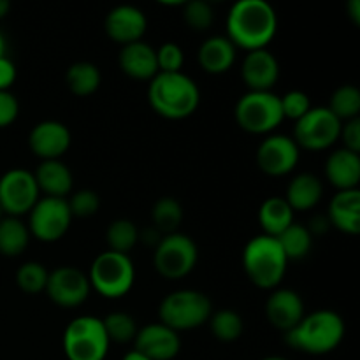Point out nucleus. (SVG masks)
Returning a JSON list of instances; mask_svg holds the SVG:
<instances>
[{
  "label": "nucleus",
  "mask_w": 360,
  "mask_h": 360,
  "mask_svg": "<svg viewBox=\"0 0 360 360\" xmlns=\"http://www.w3.org/2000/svg\"><path fill=\"white\" fill-rule=\"evenodd\" d=\"M278 30V14L267 0H239L227 14V39L255 51L267 48Z\"/></svg>",
  "instance_id": "obj_1"
},
{
  "label": "nucleus",
  "mask_w": 360,
  "mask_h": 360,
  "mask_svg": "<svg viewBox=\"0 0 360 360\" xmlns=\"http://www.w3.org/2000/svg\"><path fill=\"white\" fill-rule=\"evenodd\" d=\"M148 102L164 118L183 120L199 108L200 91L185 72H158L148 86Z\"/></svg>",
  "instance_id": "obj_2"
},
{
  "label": "nucleus",
  "mask_w": 360,
  "mask_h": 360,
  "mask_svg": "<svg viewBox=\"0 0 360 360\" xmlns=\"http://www.w3.org/2000/svg\"><path fill=\"white\" fill-rule=\"evenodd\" d=\"M343 319L333 309H319L304 315V319L285 334V341L292 348L308 355H326L336 350L345 338Z\"/></svg>",
  "instance_id": "obj_3"
},
{
  "label": "nucleus",
  "mask_w": 360,
  "mask_h": 360,
  "mask_svg": "<svg viewBox=\"0 0 360 360\" xmlns=\"http://www.w3.org/2000/svg\"><path fill=\"white\" fill-rule=\"evenodd\" d=\"M243 269L255 287L274 290L283 281L288 260L276 238L259 234L243 250Z\"/></svg>",
  "instance_id": "obj_4"
},
{
  "label": "nucleus",
  "mask_w": 360,
  "mask_h": 360,
  "mask_svg": "<svg viewBox=\"0 0 360 360\" xmlns=\"http://www.w3.org/2000/svg\"><path fill=\"white\" fill-rule=\"evenodd\" d=\"M211 313H213V304L210 297L204 292L192 290V288L171 292L162 299L158 306L160 323L176 333L199 329L210 320Z\"/></svg>",
  "instance_id": "obj_5"
},
{
  "label": "nucleus",
  "mask_w": 360,
  "mask_h": 360,
  "mask_svg": "<svg viewBox=\"0 0 360 360\" xmlns=\"http://www.w3.org/2000/svg\"><path fill=\"white\" fill-rule=\"evenodd\" d=\"M86 276L90 287L102 297L120 299L132 290L136 267L129 255L108 250L95 257Z\"/></svg>",
  "instance_id": "obj_6"
},
{
  "label": "nucleus",
  "mask_w": 360,
  "mask_h": 360,
  "mask_svg": "<svg viewBox=\"0 0 360 360\" xmlns=\"http://www.w3.org/2000/svg\"><path fill=\"white\" fill-rule=\"evenodd\" d=\"M62 345L67 360H104L111 341L102 326V319L81 315L67 323Z\"/></svg>",
  "instance_id": "obj_7"
},
{
  "label": "nucleus",
  "mask_w": 360,
  "mask_h": 360,
  "mask_svg": "<svg viewBox=\"0 0 360 360\" xmlns=\"http://www.w3.org/2000/svg\"><path fill=\"white\" fill-rule=\"evenodd\" d=\"M238 125L250 134H269L283 122L280 97L273 91H246L234 109Z\"/></svg>",
  "instance_id": "obj_8"
},
{
  "label": "nucleus",
  "mask_w": 360,
  "mask_h": 360,
  "mask_svg": "<svg viewBox=\"0 0 360 360\" xmlns=\"http://www.w3.org/2000/svg\"><path fill=\"white\" fill-rule=\"evenodd\" d=\"M199 250L195 241L183 232L164 236L153 253V266L167 280L185 278L195 269Z\"/></svg>",
  "instance_id": "obj_9"
},
{
  "label": "nucleus",
  "mask_w": 360,
  "mask_h": 360,
  "mask_svg": "<svg viewBox=\"0 0 360 360\" xmlns=\"http://www.w3.org/2000/svg\"><path fill=\"white\" fill-rule=\"evenodd\" d=\"M72 221L67 199L60 197H39L28 213L30 236L42 243H55L67 234Z\"/></svg>",
  "instance_id": "obj_10"
},
{
  "label": "nucleus",
  "mask_w": 360,
  "mask_h": 360,
  "mask_svg": "<svg viewBox=\"0 0 360 360\" xmlns=\"http://www.w3.org/2000/svg\"><path fill=\"white\" fill-rule=\"evenodd\" d=\"M341 122L329 108H311L295 122L294 137L299 148L309 151L327 150L340 139Z\"/></svg>",
  "instance_id": "obj_11"
},
{
  "label": "nucleus",
  "mask_w": 360,
  "mask_h": 360,
  "mask_svg": "<svg viewBox=\"0 0 360 360\" xmlns=\"http://www.w3.org/2000/svg\"><path fill=\"white\" fill-rule=\"evenodd\" d=\"M39 186L34 172L27 169H9L0 178V207L6 217H16L30 213L39 200Z\"/></svg>",
  "instance_id": "obj_12"
},
{
  "label": "nucleus",
  "mask_w": 360,
  "mask_h": 360,
  "mask_svg": "<svg viewBox=\"0 0 360 360\" xmlns=\"http://www.w3.org/2000/svg\"><path fill=\"white\" fill-rule=\"evenodd\" d=\"M301 148L285 134H271L257 148V165L267 176H287L297 167Z\"/></svg>",
  "instance_id": "obj_13"
},
{
  "label": "nucleus",
  "mask_w": 360,
  "mask_h": 360,
  "mask_svg": "<svg viewBox=\"0 0 360 360\" xmlns=\"http://www.w3.org/2000/svg\"><path fill=\"white\" fill-rule=\"evenodd\" d=\"M44 292L55 304L76 308L86 301L91 287L83 271L74 266H60L49 273Z\"/></svg>",
  "instance_id": "obj_14"
},
{
  "label": "nucleus",
  "mask_w": 360,
  "mask_h": 360,
  "mask_svg": "<svg viewBox=\"0 0 360 360\" xmlns=\"http://www.w3.org/2000/svg\"><path fill=\"white\" fill-rule=\"evenodd\" d=\"M70 130L65 123L56 120H44L34 125L28 134V146L32 153L42 160H60L70 146Z\"/></svg>",
  "instance_id": "obj_15"
},
{
  "label": "nucleus",
  "mask_w": 360,
  "mask_h": 360,
  "mask_svg": "<svg viewBox=\"0 0 360 360\" xmlns=\"http://www.w3.org/2000/svg\"><path fill=\"white\" fill-rule=\"evenodd\" d=\"M134 345L139 354L150 360H172L181 350V340L176 330L169 329L164 323H150L137 330Z\"/></svg>",
  "instance_id": "obj_16"
},
{
  "label": "nucleus",
  "mask_w": 360,
  "mask_h": 360,
  "mask_svg": "<svg viewBox=\"0 0 360 360\" xmlns=\"http://www.w3.org/2000/svg\"><path fill=\"white\" fill-rule=\"evenodd\" d=\"M104 28L105 34L112 41L125 46L130 42L143 41V35L146 34L148 28V18L139 7L122 4L109 11L104 21Z\"/></svg>",
  "instance_id": "obj_17"
},
{
  "label": "nucleus",
  "mask_w": 360,
  "mask_h": 360,
  "mask_svg": "<svg viewBox=\"0 0 360 360\" xmlns=\"http://www.w3.org/2000/svg\"><path fill=\"white\" fill-rule=\"evenodd\" d=\"M304 301L290 288H274L266 302V316L274 329L290 333L304 319Z\"/></svg>",
  "instance_id": "obj_18"
},
{
  "label": "nucleus",
  "mask_w": 360,
  "mask_h": 360,
  "mask_svg": "<svg viewBox=\"0 0 360 360\" xmlns=\"http://www.w3.org/2000/svg\"><path fill=\"white\" fill-rule=\"evenodd\" d=\"M241 77L250 91H271L280 77V63L267 48L248 51L243 60Z\"/></svg>",
  "instance_id": "obj_19"
},
{
  "label": "nucleus",
  "mask_w": 360,
  "mask_h": 360,
  "mask_svg": "<svg viewBox=\"0 0 360 360\" xmlns=\"http://www.w3.org/2000/svg\"><path fill=\"white\" fill-rule=\"evenodd\" d=\"M120 69L132 79L151 81L158 74L157 49L144 41L122 46L118 55Z\"/></svg>",
  "instance_id": "obj_20"
},
{
  "label": "nucleus",
  "mask_w": 360,
  "mask_h": 360,
  "mask_svg": "<svg viewBox=\"0 0 360 360\" xmlns=\"http://www.w3.org/2000/svg\"><path fill=\"white\" fill-rule=\"evenodd\" d=\"M330 227L345 234L357 236L360 232V190H341L333 197L327 211Z\"/></svg>",
  "instance_id": "obj_21"
},
{
  "label": "nucleus",
  "mask_w": 360,
  "mask_h": 360,
  "mask_svg": "<svg viewBox=\"0 0 360 360\" xmlns=\"http://www.w3.org/2000/svg\"><path fill=\"white\" fill-rule=\"evenodd\" d=\"M326 178L338 192L359 188L360 155L345 148L333 151L326 160Z\"/></svg>",
  "instance_id": "obj_22"
},
{
  "label": "nucleus",
  "mask_w": 360,
  "mask_h": 360,
  "mask_svg": "<svg viewBox=\"0 0 360 360\" xmlns=\"http://www.w3.org/2000/svg\"><path fill=\"white\" fill-rule=\"evenodd\" d=\"M197 60L206 72L224 74L234 65L236 46L229 41L227 35H213L200 44Z\"/></svg>",
  "instance_id": "obj_23"
},
{
  "label": "nucleus",
  "mask_w": 360,
  "mask_h": 360,
  "mask_svg": "<svg viewBox=\"0 0 360 360\" xmlns=\"http://www.w3.org/2000/svg\"><path fill=\"white\" fill-rule=\"evenodd\" d=\"M34 178L37 181L39 192L42 190L46 197L65 199L74 185L72 172H70L69 165L63 164L62 160H42L37 171L34 172Z\"/></svg>",
  "instance_id": "obj_24"
},
{
  "label": "nucleus",
  "mask_w": 360,
  "mask_h": 360,
  "mask_svg": "<svg viewBox=\"0 0 360 360\" xmlns=\"http://www.w3.org/2000/svg\"><path fill=\"white\" fill-rule=\"evenodd\" d=\"M322 195V181L311 172H301L288 183L285 200L294 211H308L320 202Z\"/></svg>",
  "instance_id": "obj_25"
},
{
  "label": "nucleus",
  "mask_w": 360,
  "mask_h": 360,
  "mask_svg": "<svg viewBox=\"0 0 360 360\" xmlns=\"http://www.w3.org/2000/svg\"><path fill=\"white\" fill-rule=\"evenodd\" d=\"M259 224L264 231L262 234L278 238L294 224V210L288 206L285 197H269L259 207Z\"/></svg>",
  "instance_id": "obj_26"
},
{
  "label": "nucleus",
  "mask_w": 360,
  "mask_h": 360,
  "mask_svg": "<svg viewBox=\"0 0 360 360\" xmlns=\"http://www.w3.org/2000/svg\"><path fill=\"white\" fill-rule=\"evenodd\" d=\"M30 243V231L27 224L16 217H4L0 221V255L18 257Z\"/></svg>",
  "instance_id": "obj_27"
},
{
  "label": "nucleus",
  "mask_w": 360,
  "mask_h": 360,
  "mask_svg": "<svg viewBox=\"0 0 360 360\" xmlns=\"http://www.w3.org/2000/svg\"><path fill=\"white\" fill-rule=\"evenodd\" d=\"M65 83L74 95L88 97L98 90L102 83V74L95 63L76 62L67 69Z\"/></svg>",
  "instance_id": "obj_28"
},
{
  "label": "nucleus",
  "mask_w": 360,
  "mask_h": 360,
  "mask_svg": "<svg viewBox=\"0 0 360 360\" xmlns=\"http://www.w3.org/2000/svg\"><path fill=\"white\" fill-rule=\"evenodd\" d=\"M278 243H280L281 250H283L287 260H301L308 257L313 246V236L309 234L308 227L302 224H292L290 227L285 229L280 236H278Z\"/></svg>",
  "instance_id": "obj_29"
},
{
  "label": "nucleus",
  "mask_w": 360,
  "mask_h": 360,
  "mask_svg": "<svg viewBox=\"0 0 360 360\" xmlns=\"http://www.w3.org/2000/svg\"><path fill=\"white\" fill-rule=\"evenodd\" d=\"M151 221L162 236L179 232L178 229L183 221V207L179 200L174 197H160L151 210Z\"/></svg>",
  "instance_id": "obj_30"
},
{
  "label": "nucleus",
  "mask_w": 360,
  "mask_h": 360,
  "mask_svg": "<svg viewBox=\"0 0 360 360\" xmlns=\"http://www.w3.org/2000/svg\"><path fill=\"white\" fill-rule=\"evenodd\" d=\"M207 323H210L211 334L221 343H234L243 336V330H245V322L234 309L213 311Z\"/></svg>",
  "instance_id": "obj_31"
},
{
  "label": "nucleus",
  "mask_w": 360,
  "mask_h": 360,
  "mask_svg": "<svg viewBox=\"0 0 360 360\" xmlns=\"http://www.w3.org/2000/svg\"><path fill=\"white\" fill-rule=\"evenodd\" d=\"M105 241H108L111 252L129 255L130 250L139 243V229L132 220L118 218L109 224L108 231H105Z\"/></svg>",
  "instance_id": "obj_32"
},
{
  "label": "nucleus",
  "mask_w": 360,
  "mask_h": 360,
  "mask_svg": "<svg viewBox=\"0 0 360 360\" xmlns=\"http://www.w3.org/2000/svg\"><path fill=\"white\" fill-rule=\"evenodd\" d=\"M329 111L340 120L341 123L348 120L359 118L360 112V90L354 84H343L336 88L334 94L330 95Z\"/></svg>",
  "instance_id": "obj_33"
},
{
  "label": "nucleus",
  "mask_w": 360,
  "mask_h": 360,
  "mask_svg": "<svg viewBox=\"0 0 360 360\" xmlns=\"http://www.w3.org/2000/svg\"><path fill=\"white\" fill-rule=\"evenodd\" d=\"M102 326L109 341H115V343H130L136 340V334L139 330L136 319L125 311L109 313L105 319H102Z\"/></svg>",
  "instance_id": "obj_34"
},
{
  "label": "nucleus",
  "mask_w": 360,
  "mask_h": 360,
  "mask_svg": "<svg viewBox=\"0 0 360 360\" xmlns=\"http://www.w3.org/2000/svg\"><path fill=\"white\" fill-rule=\"evenodd\" d=\"M49 271L39 262H25L16 271V285L25 294H39L46 290Z\"/></svg>",
  "instance_id": "obj_35"
},
{
  "label": "nucleus",
  "mask_w": 360,
  "mask_h": 360,
  "mask_svg": "<svg viewBox=\"0 0 360 360\" xmlns=\"http://www.w3.org/2000/svg\"><path fill=\"white\" fill-rule=\"evenodd\" d=\"M183 18L190 28L202 32L213 25L214 11L206 0H190V2L183 4Z\"/></svg>",
  "instance_id": "obj_36"
},
{
  "label": "nucleus",
  "mask_w": 360,
  "mask_h": 360,
  "mask_svg": "<svg viewBox=\"0 0 360 360\" xmlns=\"http://www.w3.org/2000/svg\"><path fill=\"white\" fill-rule=\"evenodd\" d=\"M67 204H69L72 218H90L94 217L98 211V207H101V199H98L97 192L84 188L74 193V195L67 200Z\"/></svg>",
  "instance_id": "obj_37"
},
{
  "label": "nucleus",
  "mask_w": 360,
  "mask_h": 360,
  "mask_svg": "<svg viewBox=\"0 0 360 360\" xmlns=\"http://www.w3.org/2000/svg\"><path fill=\"white\" fill-rule=\"evenodd\" d=\"M281 102V112H283V118L294 120L297 122L299 118L306 115V112L311 109V104H309V97L301 90H290L280 97Z\"/></svg>",
  "instance_id": "obj_38"
},
{
  "label": "nucleus",
  "mask_w": 360,
  "mask_h": 360,
  "mask_svg": "<svg viewBox=\"0 0 360 360\" xmlns=\"http://www.w3.org/2000/svg\"><path fill=\"white\" fill-rule=\"evenodd\" d=\"M183 62H185L183 49L174 42H164L157 49L158 72H181Z\"/></svg>",
  "instance_id": "obj_39"
},
{
  "label": "nucleus",
  "mask_w": 360,
  "mask_h": 360,
  "mask_svg": "<svg viewBox=\"0 0 360 360\" xmlns=\"http://www.w3.org/2000/svg\"><path fill=\"white\" fill-rule=\"evenodd\" d=\"M20 115V102L18 98L7 91H0V129L9 127Z\"/></svg>",
  "instance_id": "obj_40"
},
{
  "label": "nucleus",
  "mask_w": 360,
  "mask_h": 360,
  "mask_svg": "<svg viewBox=\"0 0 360 360\" xmlns=\"http://www.w3.org/2000/svg\"><path fill=\"white\" fill-rule=\"evenodd\" d=\"M340 139L343 141L345 150L360 153V118L348 120V122L341 123Z\"/></svg>",
  "instance_id": "obj_41"
},
{
  "label": "nucleus",
  "mask_w": 360,
  "mask_h": 360,
  "mask_svg": "<svg viewBox=\"0 0 360 360\" xmlns=\"http://www.w3.org/2000/svg\"><path fill=\"white\" fill-rule=\"evenodd\" d=\"M16 79V65L7 56H0V91H7Z\"/></svg>",
  "instance_id": "obj_42"
},
{
  "label": "nucleus",
  "mask_w": 360,
  "mask_h": 360,
  "mask_svg": "<svg viewBox=\"0 0 360 360\" xmlns=\"http://www.w3.org/2000/svg\"><path fill=\"white\" fill-rule=\"evenodd\" d=\"M311 236H323L330 229V221L327 218V214H319V217H313L309 220V225H306Z\"/></svg>",
  "instance_id": "obj_43"
},
{
  "label": "nucleus",
  "mask_w": 360,
  "mask_h": 360,
  "mask_svg": "<svg viewBox=\"0 0 360 360\" xmlns=\"http://www.w3.org/2000/svg\"><path fill=\"white\" fill-rule=\"evenodd\" d=\"M162 238H164V236H162L160 232L153 227V225H151L150 229H144L143 232L139 231V241H143L144 245L155 246V248H157V245L160 243Z\"/></svg>",
  "instance_id": "obj_44"
},
{
  "label": "nucleus",
  "mask_w": 360,
  "mask_h": 360,
  "mask_svg": "<svg viewBox=\"0 0 360 360\" xmlns=\"http://www.w3.org/2000/svg\"><path fill=\"white\" fill-rule=\"evenodd\" d=\"M347 13L355 25H360V2L359 0H350V2L347 4Z\"/></svg>",
  "instance_id": "obj_45"
},
{
  "label": "nucleus",
  "mask_w": 360,
  "mask_h": 360,
  "mask_svg": "<svg viewBox=\"0 0 360 360\" xmlns=\"http://www.w3.org/2000/svg\"><path fill=\"white\" fill-rule=\"evenodd\" d=\"M123 360H150V359H148L146 355L139 354V352H137V350H132V352H129V354H127L125 357H123Z\"/></svg>",
  "instance_id": "obj_46"
},
{
  "label": "nucleus",
  "mask_w": 360,
  "mask_h": 360,
  "mask_svg": "<svg viewBox=\"0 0 360 360\" xmlns=\"http://www.w3.org/2000/svg\"><path fill=\"white\" fill-rule=\"evenodd\" d=\"M9 9H11V4L7 2V0H0V20L9 13Z\"/></svg>",
  "instance_id": "obj_47"
},
{
  "label": "nucleus",
  "mask_w": 360,
  "mask_h": 360,
  "mask_svg": "<svg viewBox=\"0 0 360 360\" xmlns=\"http://www.w3.org/2000/svg\"><path fill=\"white\" fill-rule=\"evenodd\" d=\"M0 56H6V41H4L2 34H0Z\"/></svg>",
  "instance_id": "obj_48"
},
{
  "label": "nucleus",
  "mask_w": 360,
  "mask_h": 360,
  "mask_svg": "<svg viewBox=\"0 0 360 360\" xmlns=\"http://www.w3.org/2000/svg\"><path fill=\"white\" fill-rule=\"evenodd\" d=\"M262 360H287V359H283V357H266Z\"/></svg>",
  "instance_id": "obj_49"
},
{
  "label": "nucleus",
  "mask_w": 360,
  "mask_h": 360,
  "mask_svg": "<svg viewBox=\"0 0 360 360\" xmlns=\"http://www.w3.org/2000/svg\"><path fill=\"white\" fill-rule=\"evenodd\" d=\"M4 217H6V213H4V211H2V207H0V221L4 220Z\"/></svg>",
  "instance_id": "obj_50"
}]
</instances>
